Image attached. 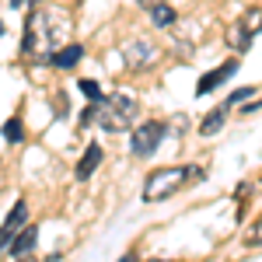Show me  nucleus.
<instances>
[{"instance_id": "f257e3e1", "label": "nucleus", "mask_w": 262, "mask_h": 262, "mask_svg": "<svg viewBox=\"0 0 262 262\" xmlns=\"http://www.w3.org/2000/svg\"><path fill=\"white\" fill-rule=\"evenodd\" d=\"M74 32V18L63 11V7H42L32 11L25 21V39H21V53L25 56H35L46 60L53 49H60L63 39Z\"/></svg>"}, {"instance_id": "f03ea898", "label": "nucleus", "mask_w": 262, "mask_h": 262, "mask_svg": "<svg viewBox=\"0 0 262 262\" xmlns=\"http://www.w3.org/2000/svg\"><path fill=\"white\" fill-rule=\"evenodd\" d=\"M200 179H203V168H196V164H189V168H158L143 182V203H161L168 196H175L182 185Z\"/></svg>"}, {"instance_id": "7ed1b4c3", "label": "nucleus", "mask_w": 262, "mask_h": 262, "mask_svg": "<svg viewBox=\"0 0 262 262\" xmlns=\"http://www.w3.org/2000/svg\"><path fill=\"white\" fill-rule=\"evenodd\" d=\"M137 98H129V95H112V98H101L95 105V122H98L105 133H126V129H133V122H137Z\"/></svg>"}, {"instance_id": "20e7f679", "label": "nucleus", "mask_w": 262, "mask_h": 262, "mask_svg": "<svg viewBox=\"0 0 262 262\" xmlns=\"http://www.w3.org/2000/svg\"><path fill=\"white\" fill-rule=\"evenodd\" d=\"M164 133H168V126L158 119L150 122H140V126H133V137H129V150L137 154V158H150L158 147H161Z\"/></svg>"}, {"instance_id": "39448f33", "label": "nucleus", "mask_w": 262, "mask_h": 262, "mask_svg": "<svg viewBox=\"0 0 262 262\" xmlns=\"http://www.w3.org/2000/svg\"><path fill=\"white\" fill-rule=\"evenodd\" d=\"M262 28V7H248L245 11V18L242 21H234L231 25V32H227V42L234 46V49H248L252 46V39H255V32Z\"/></svg>"}, {"instance_id": "423d86ee", "label": "nucleus", "mask_w": 262, "mask_h": 262, "mask_svg": "<svg viewBox=\"0 0 262 262\" xmlns=\"http://www.w3.org/2000/svg\"><path fill=\"white\" fill-rule=\"evenodd\" d=\"M126 63L133 67V70H143V67H154V60H158V46L154 42H147V39H133V42H126Z\"/></svg>"}, {"instance_id": "0eeeda50", "label": "nucleus", "mask_w": 262, "mask_h": 262, "mask_svg": "<svg viewBox=\"0 0 262 262\" xmlns=\"http://www.w3.org/2000/svg\"><path fill=\"white\" fill-rule=\"evenodd\" d=\"M234 74H238V63H234V60H227L224 67L210 70V74H203L200 84H196V95H200V98H203V95H210L213 88H221V84L227 81V77H234Z\"/></svg>"}, {"instance_id": "6e6552de", "label": "nucleus", "mask_w": 262, "mask_h": 262, "mask_svg": "<svg viewBox=\"0 0 262 262\" xmlns=\"http://www.w3.org/2000/svg\"><path fill=\"white\" fill-rule=\"evenodd\" d=\"M81 56H84V49L77 46V42H67V46H60V49H53L46 60L53 63L56 70H74L77 63H81Z\"/></svg>"}, {"instance_id": "1a4fd4ad", "label": "nucleus", "mask_w": 262, "mask_h": 262, "mask_svg": "<svg viewBox=\"0 0 262 262\" xmlns=\"http://www.w3.org/2000/svg\"><path fill=\"white\" fill-rule=\"evenodd\" d=\"M35 238H39V231H35V227H21L18 234L7 242V255H11V259H21V255H28V252L35 248Z\"/></svg>"}, {"instance_id": "9d476101", "label": "nucleus", "mask_w": 262, "mask_h": 262, "mask_svg": "<svg viewBox=\"0 0 262 262\" xmlns=\"http://www.w3.org/2000/svg\"><path fill=\"white\" fill-rule=\"evenodd\" d=\"M25 217H28V206L25 203H14V210H11V217L0 224V248H7V242L18 234V227L25 224Z\"/></svg>"}, {"instance_id": "9b49d317", "label": "nucleus", "mask_w": 262, "mask_h": 262, "mask_svg": "<svg viewBox=\"0 0 262 262\" xmlns=\"http://www.w3.org/2000/svg\"><path fill=\"white\" fill-rule=\"evenodd\" d=\"M98 164H101V147H98V143H91V147L84 150V158L77 161V168H74V175H77L81 182H88L91 175H95V168H98Z\"/></svg>"}, {"instance_id": "f8f14e48", "label": "nucleus", "mask_w": 262, "mask_h": 262, "mask_svg": "<svg viewBox=\"0 0 262 262\" xmlns=\"http://www.w3.org/2000/svg\"><path fill=\"white\" fill-rule=\"evenodd\" d=\"M227 112H231L227 105L213 108V112H210V116L200 122V133H203V137H213V133H221V129H224V116H227Z\"/></svg>"}, {"instance_id": "ddd939ff", "label": "nucleus", "mask_w": 262, "mask_h": 262, "mask_svg": "<svg viewBox=\"0 0 262 262\" xmlns=\"http://www.w3.org/2000/svg\"><path fill=\"white\" fill-rule=\"evenodd\" d=\"M150 21H154L158 28H168V25L175 21V7H168V4H154V7H150Z\"/></svg>"}, {"instance_id": "4468645a", "label": "nucleus", "mask_w": 262, "mask_h": 262, "mask_svg": "<svg viewBox=\"0 0 262 262\" xmlns=\"http://www.w3.org/2000/svg\"><path fill=\"white\" fill-rule=\"evenodd\" d=\"M81 91L91 101H101V98H105V95H101V88H98V81H91V77H84V81H81Z\"/></svg>"}, {"instance_id": "2eb2a0df", "label": "nucleus", "mask_w": 262, "mask_h": 262, "mask_svg": "<svg viewBox=\"0 0 262 262\" xmlns=\"http://www.w3.org/2000/svg\"><path fill=\"white\" fill-rule=\"evenodd\" d=\"M252 95H255V88H242V91H234V95H231V98L224 101V105L231 108V105H238V101H248V98H252Z\"/></svg>"}, {"instance_id": "dca6fc26", "label": "nucleus", "mask_w": 262, "mask_h": 262, "mask_svg": "<svg viewBox=\"0 0 262 262\" xmlns=\"http://www.w3.org/2000/svg\"><path fill=\"white\" fill-rule=\"evenodd\" d=\"M4 137H7V140H21V122L11 119L7 126H4Z\"/></svg>"}, {"instance_id": "f3484780", "label": "nucleus", "mask_w": 262, "mask_h": 262, "mask_svg": "<svg viewBox=\"0 0 262 262\" xmlns=\"http://www.w3.org/2000/svg\"><path fill=\"white\" fill-rule=\"evenodd\" d=\"M245 242L252 245V248H255V245H262V221H255V227H252V234H248Z\"/></svg>"}]
</instances>
